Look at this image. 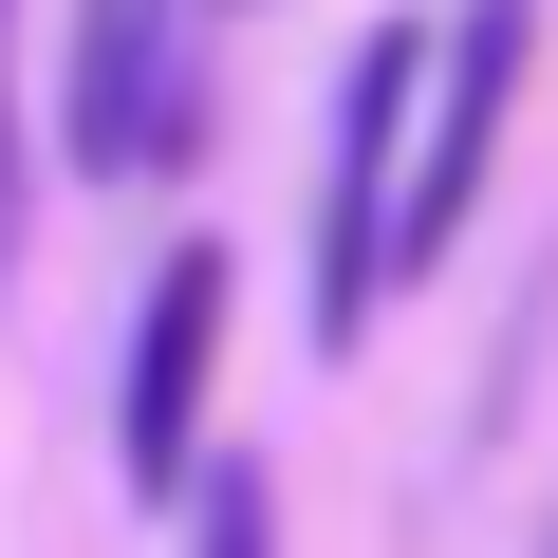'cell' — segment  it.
Returning a JSON list of instances; mask_svg holds the SVG:
<instances>
[{"instance_id":"obj_4","label":"cell","mask_w":558,"mask_h":558,"mask_svg":"<svg viewBox=\"0 0 558 558\" xmlns=\"http://www.w3.org/2000/svg\"><path fill=\"white\" fill-rule=\"evenodd\" d=\"M502 94H521V0H465V38L428 57V131H410V279L465 242V186L502 149Z\"/></svg>"},{"instance_id":"obj_1","label":"cell","mask_w":558,"mask_h":558,"mask_svg":"<svg viewBox=\"0 0 558 558\" xmlns=\"http://www.w3.org/2000/svg\"><path fill=\"white\" fill-rule=\"evenodd\" d=\"M428 20L354 38L336 75V168H317V354H354L391 317V279H410V131H428Z\"/></svg>"},{"instance_id":"obj_5","label":"cell","mask_w":558,"mask_h":558,"mask_svg":"<svg viewBox=\"0 0 558 558\" xmlns=\"http://www.w3.org/2000/svg\"><path fill=\"white\" fill-rule=\"evenodd\" d=\"M186 558H279V484L260 465H205L186 484Z\"/></svg>"},{"instance_id":"obj_7","label":"cell","mask_w":558,"mask_h":558,"mask_svg":"<svg viewBox=\"0 0 558 558\" xmlns=\"http://www.w3.org/2000/svg\"><path fill=\"white\" fill-rule=\"evenodd\" d=\"M539 558H558V521H539Z\"/></svg>"},{"instance_id":"obj_3","label":"cell","mask_w":558,"mask_h":558,"mask_svg":"<svg viewBox=\"0 0 558 558\" xmlns=\"http://www.w3.org/2000/svg\"><path fill=\"white\" fill-rule=\"evenodd\" d=\"M75 168L94 186H131V168H168V131H186V0H75Z\"/></svg>"},{"instance_id":"obj_6","label":"cell","mask_w":558,"mask_h":558,"mask_svg":"<svg viewBox=\"0 0 558 558\" xmlns=\"http://www.w3.org/2000/svg\"><path fill=\"white\" fill-rule=\"evenodd\" d=\"M0 205H20V0H0Z\"/></svg>"},{"instance_id":"obj_2","label":"cell","mask_w":558,"mask_h":558,"mask_svg":"<svg viewBox=\"0 0 558 558\" xmlns=\"http://www.w3.org/2000/svg\"><path fill=\"white\" fill-rule=\"evenodd\" d=\"M205 391H223V242H168V279L131 299V391H112V465L149 502L205 484Z\"/></svg>"}]
</instances>
